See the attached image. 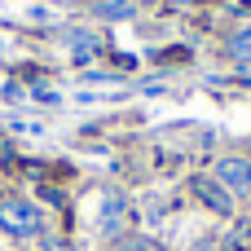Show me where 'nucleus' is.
Listing matches in <instances>:
<instances>
[{
  "label": "nucleus",
  "mask_w": 251,
  "mask_h": 251,
  "mask_svg": "<svg viewBox=\"0 0 251 251\" xmlns=\"http://www.w3.org/2000/svg\"><path fill=\"white\" fill-rule=\"evenodd\" d=\"M0 229L13 238H35L44 229V216L31 199H0Z\"/></svg>",
  "instance_id": "f257e3e1"
},
{
  "label": "nucleus",
  "mask_w": 251,
  "mask_h": 251,
  "mask_svg": "<svg viewBox=\"0 0 251 251\" xmlns=\"http://www.w3.org/2000/svg\"><path fill=\"white\" fill-rule=\"evenodd\" d=\"M124 225H128V199H124L119 190H106V194L97 199V229H101L106 238H119Z\"/></svg>",
  "instance_id": "f03ea898"
},
{
  "label": "nucleus",
  "mask_w": 251,
  "mask_h": 251,
  "mask_svg": "<svg viewBox=\"0 0 251 251\" xmlns=\"http://www.w3.org/2000/svg\"><path fill=\"white\" fill-rule=\"evenodd\" d=\"M216 181H221L229 194L251 199V159H243V154H225V159L216 163Z\"/></svg>",
  "instance_id": "7ed1b4c3"
},
{
  "label": "nucleus",
  "mask_w": 251,
  "mask_h": 251,
  "mask_svg": "<svg viewBox=\"0 0 251 251\" xmlns=\"http://www.w3.org/2000/svg\"><path fill=\"white\" fill-rule=\"evenodd\" d=\"M190 190H194V199H199L207 212H216V216H229V212H234V194H229L216 176H194Z\"/></svg>",
  "instance_id": "20e7f679"
},
{
  "label": "nucleus",
  "mask_w": 251,
  "mask_h": 251,
  "mask_svg": "<svg viewBox=\"0 0 251 251\" xmlns=\"http://www.w3.org/2000/svg\"><path fill=\"white\" fill-rule=\"evenodd\" d=\"M62 40H66V49H71L79 62H84V57H93V53H101V40H97L93 31H66Z\"/></svg>",
  "instance_id": "39448f33"
},
{
  "label": "nucleus",
  "mask_w": 251,
  "mask_h": 251,
  "mask_svg": "<svg viewBox=\"0 0 251 251\" xmlns=\"http://www.w3.org/2000/svg\"><path fill=\"white\" fill-rule=\"evenodd\" d=\"M97 13L110 18V22H119V18H132L137 13V0H97Z\"/></svg>",
  "instance_id": "423d86ee"
},
{
  "label": "nucleus",
  "mask_w": 251,
  "mask_h": 251,
  "mask_svg": "<svg viewBox=\"0 0 251 251\" xmlns=\"http://www.w3.org/2000/svg\"><path fill=\"white\" fill-rule=\"evenodd\" d=\"M115 251H163L154 238H146V234H128V238H119V247Z\"/></svg>",
  "instance_id": "0eeeda50"
},
{
  "label": "nucleus",
  "mask_w": 251,
  "mask_h": 251,
  "mask_svg": "<svg viewBox=\"0 0 251 251\" xmlns=\"http://www.w3.org/2000/svg\"><path fill=\"white\" fill-rule=\"evenodd\" d=\"M44 247H49V251H71V243H57V238H49Z\"/></svg>",
  "instance_id": "6e6552de"
}]
</instances>
